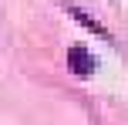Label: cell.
Returning a JSON list of instances; mask_svg holds the SVG:
<instances>
[{
  "instance_id": "cell-2",
  "label": "cell",
  "mask_w": 128,
  "mask_h": 125,
  "mask_svg": "<svg viewBox=\"0 0 128 125\" xmlns=\"http://www.w3.org/2000/svg\"><path fill=\"white\" fill-rule=\"evenodd\" d=\"M68 14H74V17L81 20L84 27H91V31H94V34H101V37H111V34H104V27H101V24H94V20H91V17H84V14L78 10V7H68Z\"/></svg>"
},
{
  "instance_id": "cell-1",
  "label": "cell",
  "mask_w": 128,
  "mask_h": 125,
  "mask_svg": "<svg viewBox=\"0 0 128 125\" xmlns=\"http://www.w3.org/2000/svg\"><path fill=\"white\" fill-rule=\"evenodd\" d=\"M68 68H71L74 74H81V78L91 74V71H94V58H91V51H88L84 44H71V47H68Z\"/></svg>"
}]
</instances>
